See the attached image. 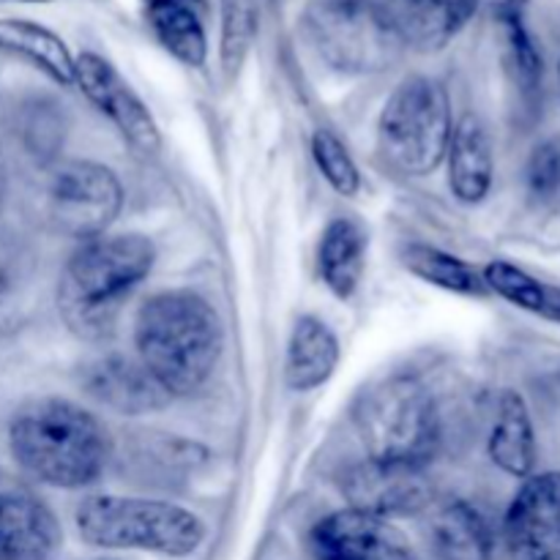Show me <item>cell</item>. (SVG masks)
Segmentation results:
<instances>
[{"label": "cell", "instance_id": "6da1fadb", "mask_svg": "<svg viewBox=\"0 0 560 560\" xmlns=\"http://www.w3.org/2000/svg\"><path fill=\"white\" fill-rule=\"evenodd\" d=\"M135 350L170 397H191L208 386L222 361V320L195 290H162L137 310Z\"/></svg>", "mask_w": 560, "mask_h": 560}, {"label": "cell", "instance_id": "7a4b0ae2", "mask_svg": "<svg viewBox=\"0 0 560 560\" xmlns=\"http://www.w3.org/2000/svg\"><path fill=\"white\" fill-rule=\"evenodd\" d=\"M14 463L36 481L58 490H82L102 479L113 457L107 427L77 402L31 399L9 424Z\"/></svg>", "mask_w": 560, "mask_h": 560}, {"label": "cell", "instance_id": "3957f363", "mask_svg": "<svg viewBox=\"0 0 560 560\" xmlns=\"http://www.w3.org/2000/svg\"><path fill=\"white\" fill-rule=\"evenodd\" d=\"M153 266L156 246L148 235L104 233L82 241L58 282V310L69 331L85 342L107 339Z\"/></svg>", "mask_w": 560, "mask_h": 560}, {"label": "cell", "instance_id": "277c9868", "mask_svg": "<svg viewBox=\"0 0 560 560\" xmlns=\"http://www.w3.org/2000/svg\"><path fill=\"white\" fill-rule=\"evenodd\" d=\"M366 459L430 468L443 446V413L419 375L397 372L372 383L353 408Z\"/></svg>", "mask_w": 560, "mask_h": 560}, {"label": "cell", "instance_id": "5b68a950", "mask_svg": "<svg viewBox=\"0 0 560 560\" xmlns=\"http://www.w3.org/2000/svg\"><path fill=\"white\" fill-rule=\"evenodd\" d=\"M77 534L98 550L156 552L186 558L206 541V525L189 509L167 501L91 495L74 512Z\"/></svg>", "mask_w": 560, "mask_h": 560}, {"label": "cell", "instance_id": "8992f818", "mask_svg": "<svg viewBox=\"0 0 560 560\" xmlns=\"http://www.w3.org/2000/svg\"><path fill=\"white\" fill-rule=\"evenodd\" d=\"M454 118L443 82L427 74L405 77L377 118V148L402 175H430L446 162Z\"/></svg>", "mask_w": 560, "mask_h": 560}, {"label": "cell", "instance_id": "52a82bcc", "mask_svg": "<svg viewBox=\"0 0 560 560\" xmlns=\"http://www.w3.org/2000/svg\"><path fill=\"white\" fill-rule=\"evenodd\" d=\"M301 25L317 58L342 74H377L402 49L381 0H312Z\"/></svg>", "mask_w": 560, "mask_h": 560}, {"label": "cell", "instance_id": "ba28073f", "mask_svg": "<svg viewBox=\"0 0 560 560\" xmlns=\"http://www.w3.org/2000/svg\"><path fill=\"white\" fill-rule=\"evenodd\" d=\"M124 208L118 175L98 162L71 159L60 164L47 186V211L55 230L69 238L91 241L104 235Z\"/></svg>", "mask_w": 560, "mask_h": 560}, {"label": "cell", "instance_id": "9c48e42d", "mask_svg": "<svg viewBox=\"0 0 560 560\" xmlns=\"http://www.w3.org/2000/svg\"><path fill=\"white\" fill-rule=\"evenodd\" d=\"M74 85L85 93L88 102L120 131L126 142L137 153H159L162 131L153 120L135 88L124 80L118 69L107 58L96 52H82L74 58Z\"/></svg>", "mask_w": 560, "mask_h": 560}, {"label": "cell", "instance_id": "30bf717a", "mask_svg": "<svg viewBox=\"0 0 560 560\" xmlns=\"http://www.w3.org/2000/svg\"><path fill=\"white\" fill-rule=\"evenodd\" d=\"M342 492L350 509L386 520L421 514L435 501V487L427 476V468L377 463V459L366 457L348 468L342 479Z\"/></svg>", "mask_w": 560, "mask_h": 560}, {"label": "cell", "instance_id": "8fae6325", "mask_svg": "<svg viewBox=\"0 0 560 560\" xmlns=\"http://www.w3.org/2000/svg\"><path fill=\"white\" fill-rule=\"evenodd\" d=\"M503 545L512 560H560V474L523 481L503 517Z\"/></svg>", "mask_w": 560, "mask_h": 560}, {"label": "cell", "instance_id": "7c38bea8", "mask_svg": "<svg viewBox=\"0 0 560 560\" xmlns=\"http://www.w3.org/2000/svg\"><path fill=\"white\" fill-rule=\"evenodd\" d=\"M310 550L315 560H419L392 520L350 506L317 520Z\"/></svg>", "mask_w": 560, "mask_h": 560}, {"label": "cell", "instance_id": "4fadbf2b", "mask_svg": "<svg viewBox=\"0 0 560 560\" xmlns=\"http://www.w3.org/2000/svg\"><path fill=\"white\" fill-rule=\"evenodd\" d=\"M80 386L88 397L118 416H145L173 402L156 377L137 359L104 353L80 370Z\"/></svg>", "mask_w": 560, "mask_h": 560}, {"label": "cell", "instance_id": "5bb4252c", "mask_svg": "<svg viewBox=\"0 0 560 560\" xmlns=\"http://www.w3.org/2000/svg\"><path fill=\"white\" fill-rule=\"evenodd\" d=\"M402 47L435 52L459 36L479 0H381Z\"/></svg>", "mask_w": 560, "mask_h": 560}, {"label": "cell", "instance_id": "9a60e30c", "mask_svg": "<svg viewBox=\"0 0 560 560\" xmlns=\"http://www.w3.org/2000/svg\"><path fill=\"white\" fill-rule=\"evenodd\" d=\"M60 525L47 503L27 492H0V560H49Z\"/></svg>", "mask_w": 560, "mask_h": 560}, {"label": "cell", "instance_id": "2e32d148", "mask_svg": "<svg viewBox=\"0 0 560 560\" xmlns=\"http://www.w3.org/2000/svg\"><path fill=\"white\" fill-rule=\"evenodd\" d=\"M448 189L463 206H479L490 197L495 180V151L485 120L463 115L454 124L446 151Z\"/></svg>", "mask_w": 560, "mask_h": 560}, {"label": "cell", "instance_id": "e0dca14e", "mask_svg": "<svg viewBox=\"0 0 560 560\" xmlns=\"http://www.w3.org/2000/svg\"><path fill=\"white\" fill-rule=\"evenodd\" d=\"M339 359H342V348L331 326L315 315H301L288 339L284 381L293 392H315L331 381Z\"/></svg>", "mask_w": 560, "mask_h": 560}, {"label": "cell", "instance_id": "ac0fdd59", "mask_svg": "<svg viewBox=\"0 0 560 560\" xmlns=\"http://www.w3.org/2000/svg\"><path fill=\"white\" fill-rule=\"evenodd\" d=\"M487 454L492 465L512 479H528L536 468V430L530 419L528 402L523 394L506 388L501 392L492 419Z\"/></svg>", "mask_w": 560, "mask_h": 560}, {"label": "cell", "instance_id": "d6986e66", "mask_svg": "<svg viewBox=\"0 0 560 560\" xmlns=\"http://www.w3.org/2000/svg\"><path fill=\"white\" fill-rule=\"evenodd\" d=\"M427 534L438 560H490L495 550V536L487 517L463 498L441 503L432 512Z\"/></svg>", "mask_w": 560, "mask_h": 560}, {"label": "cell", "instance_id": "ffe728a7", "mask_svg": "<svg viewBox=\"0 0 560 560\" xmlns=\"http://www.w3.org/2000/svg\"><path fill=\"white\" fill-rule=\"evenodd\" d=\"M370 238L355 219L337 217L326 224L317 244V273L339 301L353 299L364 279Z\"/></svg>", "mask_w": 560, "mask_h": 560}, {"label": "cell", "instance_id": "44dd1931", "mask_svg": "<svg viewBox=\"0 0 560 560\" xmlns=\"http://www.w3.org/2000/svg\"><path fill=\"white\" fill-rule=\"evenodd\" d=\"M148 22L159 44L184 66L200 69L208 60L206 3L202 0H148Z\"/></svg>", "mask_w": 560, "mask_h": 560}, {"label": "cell", "instance_id": "7402d4cb", "mask_svg": "<svg viewBox=\"0 0 560 560\" xmlns=\"http://www.w3.org/2000/svg\"><path fill=\"white\" fill-rule=\"evenodd\" d=\"M0 52L27 60L58 85H74V55L63 38L31 20H0Z\"/></svg>", "mask_w": 560, "mask_h": 560}, {"label": "cell", "instance_id": "603a6c76", "mask_svg": "<svg viewBox=\"0 0 560 560\" xmlns=\"http://www.w3.org/2000/svg\"><path fill=\"white\" fill-rule=\"evenodd\" d=\"M42 273L27 246L0 244V334L27 326L38 306Z\"/></svg>", "mask_w": 560, "mask_h": 560}, {"label": "cell", "instance_id": "cb8c5ba5", "mask_svg": "<svg viewBox=\"0 0 560 560\" xmlns=\"http://www.w3.org/2000/svg\"><path fill=\"white\" fill-rule=\"evenodd\" d=\"M487 290L528 315L560 326V284L545 282L509 260H490L481 268Z\"/></svg>", "mask_w": 560, "mask_h": 560}, {"label": "cell", "instance_id": "d4e9b609", "mask_svg": "<svg viewBox=\"0 0 560 560\" xmlns=\"http://www.w3.org/2000/svg\"><path fill=\"white\" fill-rule=\"evenodd\" d=\"M402 266L408 268L416 279L432 284V288L446 290V293L465 295V299H487V295H490L479 268L470 266V262L463 260V257L438 249V246H430V244L405 246Z\"/></svg>", "mask_w": 560, "mask_h": 560}, {"label": "cell", "instance_id": "484cf974", "mask_svg": "<svg viewBox=\"0 0 560 560\" xmlns=\"http://www.w3.org/2000/svg\"><path fill=\"white\" fill-rule=\"evenodd\" d=\"M260 27V0H222V33L219 60L228 80H235L255 47Z\"/></svg>", "mask_w": 560, "mask_h": 560}, {"label": "cell", "instance_id": "4316f807", "mask_svg": "<svg viewBox=\"0 0 560 560\" xmlns=\"http://www.w3.org/2000/svg\"><path fill=\"white\" fill-rule=\"evenodd\" d=\"M498 20H501V27H503L509 71H512L520 91H523L528 98H534L536 93L541 91V80H545V60H541L539 47H536L523 14L498 16Z\"/></svg>", "mask_w": 560, "mask_h": 560}, {"label": "cell", "instance_id": "83f0119b", "mask_svg": "<svg viewBox=\"0 0 560 560\" xmlns=\"http://www.w3.org/2000/svg\"><path fill=\"white\" fill-rule=\"evenodd\" d=\"M312 159L323 178L328 180L337 195L355 197L361 189V170L355 159L350 156L348 145L334 135L331 129H317L312 135Z\"/></svg>", "mask_w": 560, "mask_h": 560}, {"label": "cell", "instance_id": "f1b7e54d", "mask_svg": "<svg viewBox=\"0 0 560 560\" xmlns=\"http://www.w3.org/2000/svg\"><path fill=\"white\" fill-rule=\"evenodd\" d=\"M525 189L539 206H560V137L534 148L525 164Z\"/></svg>", "mask_w": 560, "mask_h": 560}, {"label": "cell", "instance_id": "f546056e", "mask_svg": "<svg viewBox=\"0 0 560 560\" xmlns=\"http://www.w3.org/2000/svg\"><path fill=\"white\" fill-rule=\"evenodd\" d=\"M479 5L495 11V16H509V14H523L528 0H479Z\"/></svg>", "mask_w": 560, "mask_h": 560}, {"label": "cell", "instance_id": "4dcf8cb0", "mask_svg": "<svg viewBox=\"0 0 560 560\" xmlns=\"http://www.w3.org/2000/svg\"><path fill=\"white\" fill-rule=\"evenodd\" d=\"M558 82H560V63H558Z\"/></svg>", "mask_w": 560, "mask_h": 560}, {"label": "cell", "instance_id": "1f68e13d", "mask_svg": "<svg viewBox=\"0 0 560 560\" xmlns=\"http://www.w3.org/2000/svg\"><path fill=\"white\" fill-rule=\"evenodd\" d=\"M104 560H109V558H104Z\"/></svg>", "mask_w": 560, "mask_h": 560}]
</instances>
